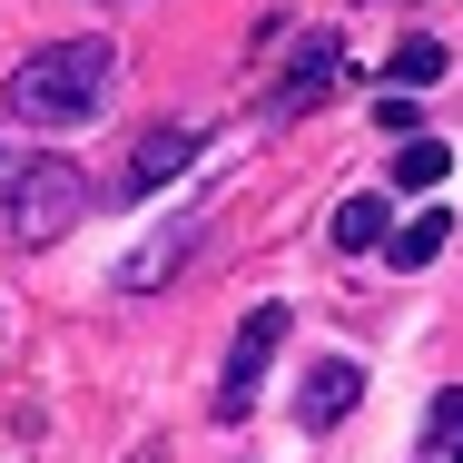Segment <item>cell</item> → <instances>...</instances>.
Listing matches in <instances>:
<instances>
[{
	"mask_svg": "<svg viewBox=\"0 0 463 463\" xmlns=\"http://www.w3.org/2000/svg\"><path fill=\"white\" fill-rule=\"evenodd\" d=\"M335 80H345V40H335V30H316V40L286 60V80L267 90V118H306V109L335 90Z\"/></svg>",
	"mask_w": 463,
	"mask_h": 463,
	"instance_id": "277c9868",
	"label": "cell"
},
{
	"mask_svg": "<svg viewBox=\"0 0 463 463\" xmlns=\"http://www.w3.org/2000/svg\"><path fill=\"white\" fill-rule=\"evenodd\" d=\"M434 70H444V40H404V50H394V80H404V90H424Z\"/></svg>",
	"mask_w": 463,
	"mask_h": 463,
	"instance_id": "7c38bea8",
	"label": "cell"
},
{
	"mask_svg": "<svg viewBox=\"0 0 463 463\" xmlns=\"http://www.w3.org/2000/svg\"><path fill=\"white\" fill-rule=\"evenodd\" d=\"M444 237H454V217H444V207H424V217H404V237H384V257H394V267H434V257H444Z\"/></svg>",
	"mask_w": 463,
	"mask_h": 463,
	"instance_id": "9c48e42d",
	"label": "cell"
},
{
	"mask_svg": "<svg viewBox=\"0 0 463 463\" xmlns=\"http://www.w3.org/2000/svg\"><path fill=\"white\" fill-rule=\"evenodd\" d=\"M444 168H454V148H444V138H424V128L394 148V187H444Z\"/></svg>",
	"mask_w": 463,
	"mask_h": 463,
	"instance_id": "30bf717a",
	"label": "cell"
},
{
	"mask_svg": "<svg viewBox=\"0 0 463 463\" xmlns=\"http://www.w3.org/2000/svg\"><path fill=\"white\" fill-rule=\"evenodd\" d=\"M374 128H394V138H414V90H384V99H374Z\"/></svg>",
	"mask_w": 463,
	"mask_h": 463,
	"instance_id": "4fadbf2b",
	"label": "cell"
},
{
	"mask_svg": "<svg viewBox=\"0 0 463 463\" xmlns=\"http://www.w3.org/2000/svg\"><path fill=\"white\" fill-rule=\"evenodd\" d=\"M463 434V384H444V394H434V424H424V454L414 463H444V444H454Z\"/></svg>",
	"mask_w": 463,
	"mask_h": 463,
	"instance_id": "8fae6325",
	"label": "cell"
},
{
	"mask_svg": "<svg viewBox=\"0 0 463 463\" xmlns=\"http://www.w3.org/2000/svg\"><path fill=\"white\" fill-rule=\"evenodd\" d=\"M197 158H207V128H197V118H178V128H148V138L128 148V178H118V187H128V197H148V187L187 178Z\"/></svg>",
	"mask_w": 463,
	"mask_h": 463,
	"instance_id": "5b68a950",
	"label": "cell"
},
{
	"mask_svg": "<svg viewBox=\"0 0 463 463\" xmlns=\"http://www.w3.org/2000/svg\"><path fill=\"white\" fill-rule=\"evenodd\" d=\"M355 404H365V365H355V355H316V365H306V394H296V424H306V434L345 424Z\"/></svg>",
	"mask_w": 463,
	"mask_h": 463,
	"instance_id": "8992f818",
	"label": "cell"
},
{
	"mask_svg": "<svg viewBox=\"0 0 463 463\" xmlns=\"http://www.w3.org/2000/svg\"><path fill=\"white\" fill-rule=\"evenodd\" d=\"M286 345V306H247V326H237V345H227V374H217V424H237L247 404H257V384H267V365H277Z\"/></svg>",
	"mask_w": 463,
	"mask_h": 463,
	"instance_id": "3957f363",
	"label": "cell"
},
{
	"mask_svg": "<svg viewBox=\"0 0 463 463\" xmlns=\"http://www.w3.org/2000/svg\"><path fill=\"white\" fill-rule=\"evenodd\" d=\"M197 237H207V207H197V217H178V227H168L158 247H138V257H118V286H128V296H148V286H168V277L187 267V257H197Z\"/></svg>",
	"mask_w": 463,
	"mask_h": 463,
	"instance_id": "52a82bcc",
	"label": "cell"
},
{
	"mask_svg": "<svg viewBox=\"0 0 463 463\" xmlns=\"http://www.w3.org/2000/svg\"><path fill=\"white\" fill-rule=\"evenodd\" d=\"M444 463H463V434H454V444H444Z\"/></svg>",
	"mask_w": 463,
	"mask_h": 463,
	"instance_id": "5bb4252c",
	"label": "cell"
},
{
	"mask_svg": "<svg viewBox=\"0 0 463 463\" xmlns=\"http://www.w3.org/2000/svg\"><path fill=\"white\" fill-rule=\"evenodd\" d=\"M80 217H90V178L70 158L0 138V227H10V247H60Z\"/></svg>",
	"mask_w": 463,
	"mask_h": 463,
	"instance_id": "7a4b0ae2",
	"label": "cell"
},
{
	"mask_svg": "<svg viewBox=\"0 0 463 463\" xmlns=\"http://www.w3.org/2000/svg\"><path fill=\"white\" fill-rule=\"evenodd\" d=\"M109 80H118V50L99 30H80V40H40L0 90H10V118L20 128H80V118L109 109Z\"/></svg>",
	"mask_w": 463,
	"mask_h": 463,
	"instance_id": "6da1fadb",
	"label": "cell"
},
{
	"mask_svg": "<svg viewBox=\"0 0 463 463\" xmlns=\"http://www.w3.org/2000/svg\"><path fill=\"white\" fill-rule=\"evenodd\" d=\"M384 237H394V217H384V197H345V207H335V247H345V257H374Z\"/></svg>",
	"mask_w": 463,
	"mask_h": 463,
	"instance_id": "ba28073f",
	"label": "cell"
}]
</instances>
